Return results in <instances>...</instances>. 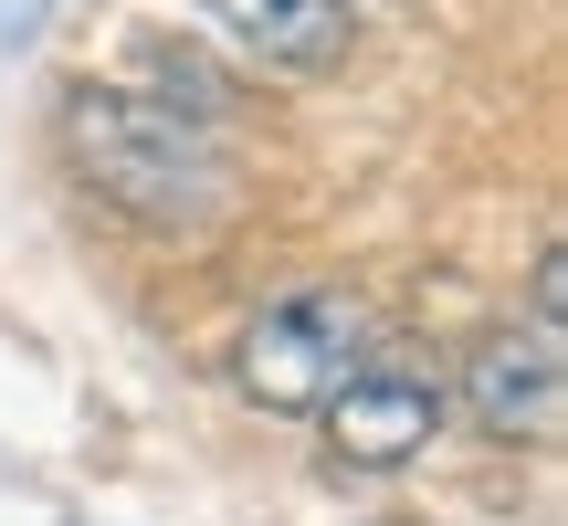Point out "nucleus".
<instances>
[{"instance_id": "nucleus-1", "label": "nucleus", "mask_w": 568, "mask_h": 526, "mask_svg": "<svg viewBox=\"0 0 568 526\" xmlns=\"http://www.w3.org/2000/svg\"><path fill=\"white\" fill-rule=\"evenodd\" d=\"M63 159L105 211H126L148 232H211L232 211V148L180 95L63 84Z\"/></svg>"}, {"instance_id": "nucleus-4", "label": "nucleus", "mask_w": 568, "mask_h": 526, "mask_svg": "<svg viewBox=\"0 0 568 526\" xmlns=\"http://www.w3.org/2000/svg\"><path fill=\"white\" fill-rule=\"evenodd\" d=\"M326 422V453L358 474H400L410 453H432V432H443V380H422V368H379L368 358L358 380L337 390V401L316 411Z\"/></svg>"}, {"instance_id": "nucleus-5", "label": "nucleus", "mask_w": 568, "mask_h": 526, "mask_svg": "<svg viewBox=\"0 0 568 526\" xmlns=\"http://www.w3.org/2000/svg\"><path fill=\"white\" fill-rule=\"evenodd\" d=\"M211 32L232 42V53H253L264 74H337L347 42H358V21H347V0H201Z\"/></svg>"}, {"instance_id": "nucleus-2", "label": "nucleus", "mask_w": 568, "mask_h": 526, "mask_svg": "<svg viewBox=\"0 0 568 526\" xmlns=\"http://www.w3.org/2000/svg\"><path fill=\"white\" fill-rule=\"evenodd\" d=\"M358 368H368V305L337 295V284H305V295L264 305L232 347V390L253 411H284V422H316Z\"/></svg>"}, {"instance_id": "nucleus-3", "label": "nucleus", "mask_w": 568, "mask_h": 526, "mask_svg": "<svg viewBox=\"0 0 568 526\" xmlns=\"http://www.w3.org/2000/svg\"><path fill=\"white\" fill-rule=\"evenodd\" d=\"M464 422L474 432H495V443H558V422H568V358H558V337L548 326H506V337H485L464 358Z\"/></svg>"}]
</instances>
